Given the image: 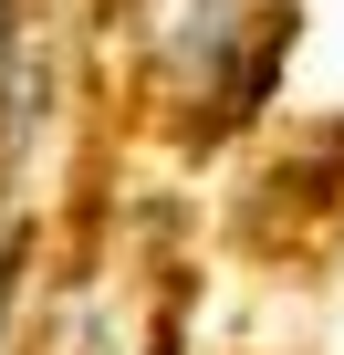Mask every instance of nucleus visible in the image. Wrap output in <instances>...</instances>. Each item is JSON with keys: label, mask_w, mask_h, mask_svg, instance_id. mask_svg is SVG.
I'll use <instances>...</instances> for the list:
<instances>
[{"label": "nucleus", "mask_w": 344, "mask_h": 355, "mask_svg": "<svg viewBox=\"0 0 344 355\" xmlns=\"http://www.w3.org/2000/svg\"><path fill=\"white\" fill-rule=\"evenodd\" d=\"M0 42H11V0H0Z\"/></svg>", "instance_id": "1"}]
</instances>
